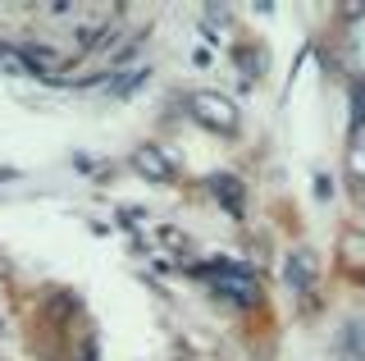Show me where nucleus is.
<instances>
[{
    "instance_id": "obj_1",
    "label": "nucleus",
    "mask_w": 365,
    "mask_h": 361,
    "mask_svg": "<svg viewBox=\"0 0 365 361\" xmlns=\"http://www.w3.org/2000/svg\"><path fill=\"white\" fill-rule=\"evenodd\" d=\"M187 110L205 123V128H215V133H233L237 128V106L228 96H220V92H192Z\"/></svg>"
},
{
    "instance_id": "obj_6",
    "label": "nucleus",
    "mask_w": 365,
    "mask_h": 361,
    "mask_svg": "<svg viewBox=\"0 0 365 361\" xmlns=\"http://www.w3.org/2000/svg\"><path fill=\"white\" fill-rule=\"evenodd\" d=\"M210 188L224 197V206H233V210L242 206V183H237V178H224V174H215V178H210Z\"/></svg>"
},
{
    "instance_id": "obj_2",
    "label": "nucleus",
    "mask_w": 365,
    "mask_h": 361,
    "mask_svg": "<svg viewBox=\"0 0 365 361\" xmlns=\"http://www.w3.org/2000/svg\"><path fill=\"white\" fill-rule=\"evenodd\" d=\"M205 275H215V284H220L224 298H233V302H242V307H251V302L260 298V284H256V275H251L247 265H210Z\"/></svg>"
},
{
    "instance_id": "obj_4",
    "label": "nucleus",
    "mask_w": 365,
    "mask_h": 361,
    "mask_svg": "<svg viewBox=\"0 0 365 361\" xmlns=\"http://www.w3.org/2000/svg\"><path fill=\"white\" fill-rule=\"evenodd\" d=\"M338 343H342V352H347V361H365V325H356V320L342 325Z\"/></svg>"
},
{
    "instance_id": "obj_8",
    "label": "nucleus",
    "mask_w": 365,
    "mask_h": 361,
    "mask_svg": "<svg viewBox=\"0 0 365 361\" xmlns=\"http://www.w3.org/2000/svg\"><path fill=\"white\" fill-rule=\"evenodd\" d=\"M351 123H356V128L365 123V87H356V110H351Z\"/></svg>"
},
{
    "instance_id": "obj_7",
    "label": "nucleus",
    "mask_w": 365,
    "mask_h": 361,
    "mask_svg": "<svg viewBox=\"0 0 365 361\" xmlns=\"http://www.w3.org/2000/svg\"><path fill=\"white\" fill-rule=\"evenodd\" d=\"M23 55H28V64H32V69H55V51H41V46H28V51H23Z\"/></svg>"
},
{
    "instance_id": "obj_3",
    "label": "nucleus",
    "mask_w": 365,
    "mask_h": 361,
    "mask_svg": "<svg viewBox=\"0 0 365 361\" xmlns=\"http://www.w3.org/2000/svg\"><path fill=\"white\" fill-rule=\"evenodd\" d=\"M311 279H315V256L311 252H292L288 256V284L292 288H311Z\"/></svg>"
},
{
    "instance_id": "obj_5",
    "label": "nucleus",
    "mask_w": 365,
    "mask_h": 361,
    "mask_svg": "<svg viewBox=\"0 0 365 361\" xmlns=\"http://www.w3.org/2000/svg\"><path fill=\"white\" fill-rule=\"evenodd\" d=\"M137 169H142L146 178H160V183L169 178V165H165V156H160V151H151V146H146V151H137Z\"/></svg>"
}]
</instances>
